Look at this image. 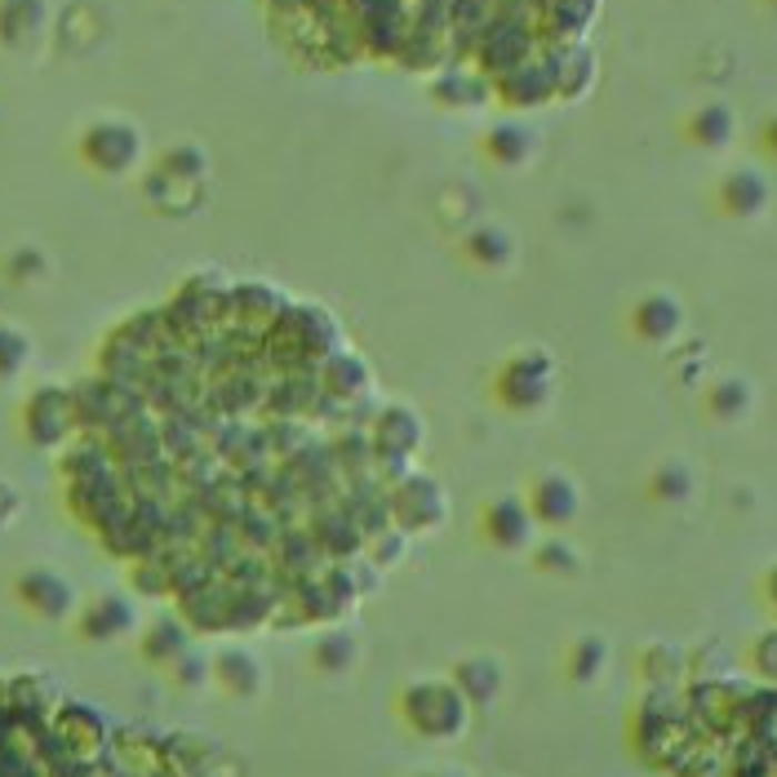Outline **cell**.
Masks as SVG:
<instances>
[{
    "label": "cell",
    "instance_id": "cell-1",
    "mask_svg": "<svg viewBox=\"0 0 777 777\" xmlns=\"http://www.w3.org/2000/svg\"><path fill=\"white\" fill-rule=\"evenodd\" d=\"M84 475L111 542L204 626L329 617L426 524L337 329L258 284L124 333Z\"/></svg>",
    "mask_w": 777,
    "mask_h": 777
},
{
    "label": "cell",
    "instance_id": "cell-2",
    "mask_svg": "<svg viewBox=\"0 0 777 777\" xmlns=\"http://www.w3.org/2000/svg\"><path fill=\"white\" fill-rule=\"evenodd\" d=\"M0 777H182V768L155 737L111 728L40 684H0Z\"/></svg>",
    "mask_w": 777,
    "mask_h": 777
},
{
    "label": "cell",
    "instance_id": "cell-4",
    "mask_svg": "<svg viewBox=\"0 0 777 777\" xmlns=\"http://www.w3.org/2000/svg\"><path fill=\"white\" fill-rule=\"evenodd\" d=\"M133 133L124 129V124H98L93 133H89V142H84V151H89V160H98L102 169H124L129 160H133Z\"/></svg>",
    "mask_w": 777,
    "mask_h": 777
},
{
    "label": "cell",
    "instance_id": "cell-3",
    "mask_svg": "<svg viewBox=\"0 0 777 777\" xmlns=\"http://www.w3.org/2000/svg\"><path fill=\"white\" fill-rule=\"evenodd\" d=\"M741 777H777V697H768V706L750 733Z\"/></svg>",
    "mask_w": 777,
    "mask_h": 777
}]
</instances>
